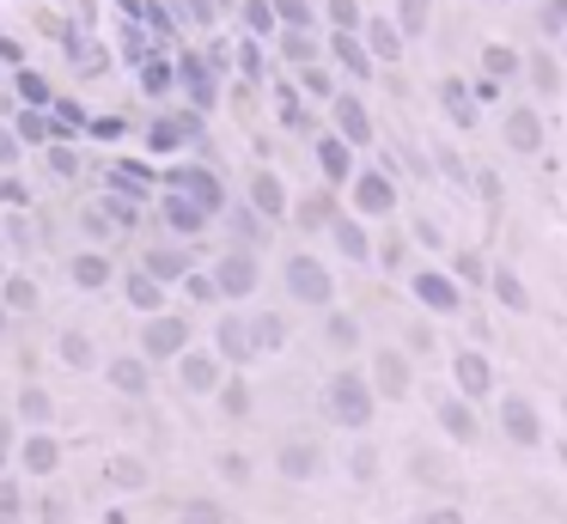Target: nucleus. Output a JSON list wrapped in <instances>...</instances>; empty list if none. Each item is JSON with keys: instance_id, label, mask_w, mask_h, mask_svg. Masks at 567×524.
Returning <instances> with one entry per match:
<instances>
[{"instance_id": "1", "label": "nucleus", "mask_w": 567, "mask_h": 524, "mask_svg": "<svg viewBox=\"0 0 567 524\" xmlns=\"http://www.w3.org/2000/svg\"><path fill=\"white\" fill-rule=\"evenodd\" d=\"M379 384H372V372H355V367H342V372H330V384H324V415L336 421L342 433H367L372 421H379Z\"/></svg>"}, {"instance_id": "2", "label": "nucleus", "mask_w": 567, "mask_h": 524, "mask_svg": "<svg viewBox=\"0 0 567 524\" xmlns=\"http://www.w3.org/2000/svg\"><path fill=\"white\" fill-rule=\"evenodd\" d=\"M281 281H287V299H299L305 312H330L336 305V275L317 256H305V250H293L281 262Z\"/></svg>"}, {"instance_id": "3", "label": "nucleus", "mask_w": 567, "mask_h": 524, "mask_svg": "<svg viewBox=\"0 0 567 524\" xmlns=\"http://www.w3.org/2000/svg\"><path fill=\"white\" fill-rule=\"evenodd\" d=\"M410 299L422 305L427 317H458L464 312V281L446 275V269H434V262H422V269H410Z\"/></svg>"}, {"instance_id": "4", "label": "nucleus", "mask_w": 567, "mask_h": 524, "mask_svg": "<svg viewBox=\"0 0 567 524\" xmlns=\"http://www.w3.org/2000/svg\"><path fill=\"white\" fill-rule=\"evenodd\" d=\"M348 196H355V214H360V220H391V214H396V177H391V165L355 171Z\"/></svg>"}, {"instance_id": "5", "label": "nucleus", "mask_w": 567, "mask_h": 524, "mask_svg": "<svg viewBox=\"0 0 567 524\" xmlns=\"http://www.w3.org/2000/svg\"><path fill=\"white\" fill-rule=\"evenodd\" d=\"M501 433H506V446H519V451H543V439H549L537 403L519 391H501Z\"/></svg>"}, {"instance_id": "6", "label": "nucleus", "mask_w": 567, "mask_h": 524, "mask_svg": "<svg viewBox=\"0 0 567 524\" xmlns=\"http://www.w3.org/2000/svg\"><path fill=\"white\" fill-rule=\"evenodd\" d=\"M451 384H458L470 403H489V396H501V379H494V360L482 354V348H458L451 354Z\"/></svg>"}, {"instance_id": "7", "label": "nucleus", "mask_w": 567, "mask_h": 524, "mask_svg": "<svg viewBox=\"0 0 567 524\" xmlns=\"http://www.w3.org/2000/svg\"><path fill=\"white\" fill-rule=\"evenodd\" d=\"M501 141L513 146L519 159H537L543 146H549V122H543V110L537 105H513L501 117Z\"/></svg>"}, {"instance_id": "8", "label": "nucleus", "mask_w": 567, "mask_h": 524, "mask_svg": "<svg viewBox=\"0 0 567 524\" xmlns=\"http://www.w3.org/2000/svg\"><path fill=\"white\" fill-rule=\"evenodd\" d=\"M434 421H439V433H446L451 446H464V451L482 439V415H476V403H470L464 391H446V396H439V403H434Z\"/></svg>"}, {"instance_id": "9", "label": "nucleus", "mask_w": 567, "mask_h": 524, "mask_svg": "<svg viewBox=\"0 0 567 524\" xmlns=\"http://www.w3.org/2000/svg\"><path fill=\"white\" fill-rule=\"evenodd\" d=\"M372 384H379L384 403H403V396L415 391V367H410V354H403V348H379V354H372Z\"/></svg>"}, {"instance_id": "10", "label": "nucleus", "mask_w": 567, "mask_h": 524, "mask_svg": "<svg viewBox=\"0 0 567 524\" xmlns=\"http://www.w3.org/2000/svg\"><path fill=\"white\" fill-rule=\"evenodd\" d=\"M214 281H220L226 299H251V293H257V250H251V244L226 250L220 269H214Z\"/></svg>"}, {"instance_id": "11", "label": "nucleus", "mask_w": 567, "mask_h": 524, "mask_svg": "<svg viewBox=\"0 0 567 524\" xmlns=\"http://www.w3.org/2000/svg\"><path fill=\"white\" fill-rule=\"evenodd\" d=\"M275 470L287 476V482H317V476H324V446H317V439H281Z\"/></svg>"}, {"instance_id": "12", "label": "nucleus", "mask_w": 567, "mask_h": 524, "mask_svg": "<svg viewBox=\"0 0 567 524\" xmlns=\"http://www.w3.org/2000/svg\"><path fill=\"white\" fill-rule=\"evenodd\" d=\"M317 171H324V184L330 189H348L355 184V141H342V134H317Z\"/></svg>"}, {"instance_id": "13", "label": "nucleus", "mask_w": 567, "mask_h": 524, "mask_svg": "<svg viewBox=\"0 0 567 524\" xmlns=\"http://www.w3.org/2000/svg\"><path fill=\"white\" fill-rule=\"evenodd\" d=\"M330 129L355 146H372V110L360 105V92H336L330 98Z\"/></svg>"}, {"instance_id": "14", "label": "nucleus", "mask_w": 567, "mask_h": 524, "mask_svg": "<svg viewBox=\"0 0 567 524\" xmlns=\"http://www.w3.org/2000/svg\"><path fill=\"white\" fill-rule=\"evenodd\" d=\"M439 110H446L451 129H464V134L482 122V98H476V86H464V79H439Z\"/></svg>"}, {"instance_id": "15", "label": "nucleus", "mask_w": 567, "mask_h": 524, "mask_svg": "<svg viewBox=\"0 0 567 524\" xmlns=\"http://www.w3.org/2000/svg\"><path fill=\"white\" fill-rule=\"evenodd\" d=\"M489 293H494V305L513 312V317L531 312V287H525V275H519L513 262H494V269H489Z\"/></svg>"}, {"instance_id": "16", "label": "nucleus", "mask_w": 567, "mask_h": 524, "mask_svg": "<svg viewBox=\"0 0 567 524\" xmlns=\"http://www.w3.org/2000/svg\"><path fill=\"white\" fill-rule=\"evenodd\" d=\"M330 244L342 250L348 262H379V244L367 238V220H360V214H336V226H330Z\"/></svg>"}, {"instance_id": "17", "label": "nucleus", "mask_w": 567, "mask_h": 524, "mask_svg": "<svg viewBox=\"0 0 567 524\" xmlns=\"http://www.w3.org/2000/svg\"><path fill=\"white\" fill-rule=\"evenodd\" d=\"M330 55H336V67H342V74H355V79H372V67H379V55L367 50V37H360V31H330Z\"/></svg>"}, {"instance_id": "18", "label": "nucleus", "mask_w": 567, "mask_h": 524, "mask_svg": "<svg viewBox=\"0 0 567 524\" xmlns=\"http://www.w3.org/2000/svg\"><path fill=\"white\" fill-rule=\"evenodd\" d=\"M220 360H232V367H251L257 360V336H251V324L244 317H220Z\"/></svg>"}, {"instance_id": "19", "label": "nucleus", "mask_w": 567, "mask_h": 524, "mask_svg": "<svg viewBox=\"0 0 567 524\" xmlns=\"http://www.w3.org/2000/svg\"><path fill=\"white\" fill-rule=\"evenodd\" d=\"M184 341H189V324H184V317H153V324H146V354H153V360L184 354Z\"/></svg>"}, {"instance_id": "20", "label": "nucleus", "mask_w": 567, "mask_h": 524, "mask_svg": "<svg viewBox=\"0 0 567 524\" xmlns=\"http://www.w3.org/2000/svg\"><path fill=\"white\" fill-rule=\"evenodd\" d=\"M360 37H367V50L379 55V67L384 62H403V25H396V19H367V25H360Z\"/></svg>"}, {"instance_id": "21", "label": "nucleus", "mask_w": 567, "mask_h": 524, "mask_svg": "<svg viewBox=\"0 0 567 524\" xmlns=\"http://www.w3.org/2000/svg\"><path fill=\"white\" fill-rule=\"evenodd\" d=\"M251 208L263 214V220H287V189H281L275 171H257L251 177Z\"/></svg>"}, {"instance_id": "22", "label": "nucleus", "mask_w": 567, "mask_h": 524, "mask_svg": "<svg viewBox=\"0 0 567 524\" xmlns=\"http://www.w3.org/2000/svg\"><path fill=\"white\" fill-rule=\"evenodd\" d=\"M324 336H330L336 354H355L360 341H367V329H360L355 312H336V305H330V312H324Z\"/></svg>"}, {"instance_id": "23", "label": "nucleus", "mask_w": 567, "mask_h": 524, "mask_svg": "<svg viewBox=\"0 0 567 524\" xmlns=\"http://www.w3.org/2000/svg\"><path fill=\"white\" fill-rule=\"evenodd\" d=\"M482 74L513 86V79H525V55H519L513 43H489V50H482Z\"/></svg>"}, {"instance_id": "24", "label": "nucleus", "mask_w": 567, "mask_h": 524, "mask_svg": "<svg viewBox=\"0 0 567 524\" xmlns=\"http://www.w3.org/2000/svg\"><path fill=\"white\" fill-rule=\"evenodd\" d=\"M525 86H531L537 98H555V92H561V67H555L549 50H531V55H525Z\"/></svg>"}, {"instance_id": "25", "label": "nucleus", "mask_w": 567, "mask_h": 524, "mask_svg": "<svg viewBox=\"0 0 567 524\" xmlns=\"http://www.w3.org/2000/svg\"><path fill=\"white\" fill-rule=\"evenodd\" d=\"M184 391H196V396L220 391V360L214 354H184Z\"/></svg>"}, {"instance_id": "26", "label": "nucleus", "mask_w": 567, "mask_h": 524, "mask_svg": "<svg viewBox=\"0 0 567 524\" xmlns=\"http://www.w3.org/2000/svg\"><path fill=\"white\" fill-rule=\"evenodd\" d=\"M336 214H342V208H336V189H330V184L317 189V196H305V201H299V220L312 226V232H330Z\"/></svg>"}, {"instance_id": "27", "label": "nucleus", "mask_w": 567, "mask_h": 524, "mask_svg": "<svg viewBox=\"0 0 567 524\" xmlns=\"http://www.w3.org/2000/svg\"><path fill=\"white\" fill-rule=\"evenodd\" d=\"M251 336H257V354H275L281 341H287V324H281L275 312H257L251 317Z\"/></svg>"}, {"instance_id": "28", "label": "nucleus", "mask_w": 567, "mask_h": 524, "mask_svg": "<svg viewBox=\"0 0 567 524\" xmlns=\"http://www.w3.org/2000/svg\"><path fill=\"white\" fill-rule=\"evenodd\" d=\"M396 25H403V37H422L427 19H434V0H396Z\"/></svg>"}, {"instance_id": "29", "label": "nucleus", "mask_w": 567, "mask_h": 524, "mask_svg": "<svg viewBox=\"0 0 567 524\" xmlns=\"http://www.w3.org/2000/svg\"><path fill=\"white\" fill-rule=\"evenodd\" d=\"M184 269H189L184 250H153V256H146V275H159V281H177Z\"/></svg>"}, {"instance_id": "30", "label": "nucleus", "mask_w": 567, "mask_h": 524, "mask_svg": "<svg viewBox=\"0 0 567 524\" xmlns=\"http://www.w3.org/2000/svg\"><path fill=\"white\" fill-rule=\"evenodd\" d=\"M451 275H458L464 287H476V281H482V287H489V262L476 256V250H458V256H451Z\"/></svg>"}, {"instance_id": "31", "label": "nucleus", "mask_w": 567, "mask_h": 524, "mask_svg": "<svg viewBox=\"0 0 567 524\" xmlns=\"http://www.w3.org/2000/svg\"><path fill=\"white\" fill-rule=\"evenodd\" d=\"M299 86H305V92H312V98H324V105H330V98L342 92V86H336V74H330V67H299Z\"/></svg>"}, {"instance_id": "32", "label": "nucleus", "mask_w": 567, "mask_h": 524, "mask_svg": "<svg viewBox=\"0 0 567 524\" xmlns=\"http://www.w3.org/2000/svg\"><path fill=\"white\" fill-rule=\"evenodd\" d=\"M434 165H439V177H451V184H458V189H464V184H476V171L464 165V159L451 153V146H439V153H434Z\"/></svg>"}, {"instance_id": "33", "label": "nucleus", "mask_w": 567, "mask_h": 524, "mask_svg": "<svg viewBox=\"0 0 567 524\" xmlns=\"http://www.w3.org/2000/svg\"><path fill=\"white\" fill-rule=\"evenodd\" d=\"M348 476H355V482H372V476H379V451H372L367 439H360V446L348 451Z\"/></svg>"}, {"instance_id": "34", "label": "nucleus", "mask_w": 567, "mask_h": 524, "mask_svg": "<svg viewBox=\"0 0 567 524\" xmlns=\"http://www.w3.org/2000/svg\"><path fill=\"white\" fill-rule=\"evenodd\" d=\"M172 226L177 232H201V226H208V208H201V201H172Z\"/></svg>"}, {"instance_id": "35", "label": "nucleus", "mask_w": 567, "mask_h": 524, "mask_svg": "<svg viewBox=\"0 0 567 524\" xmlns=\"http://www.w3.org/2000/svg\"><path fill=\"white\" fill-rule=\"evenodd\" d=\"M110 379H117V391H134V396L146 391V367H141V360H117V367H110Z\"/></svg>"}, {"instance_id": "36", "label": "nucleus", "mask_w": 567, "mask_h": 524, "mask_svg": "<svg viewBox=\"0 0 567 524\" xmlns=\"http://www.w3.org/2000/svg\"><path fill=\"white\" fill-rule=\"evenodd\" d=\"M330 25H336V31H360V25H367L360 0H330Z\"/></svg>"}, {"instance_id": "37", "label": "nucleus", "mask_w": 567, "mask_h": 524, "mask_svg": "<svg viewBox=\"0 0 567 524\" xmlns=\"http://www.w3.org/2000/svg\"><path fill=\"white\" fill-rule=\"evenodd\" d=\"M275 0H244V25H251V31H275Z\"/></svg>"}, {"instance_id": "38", "label": "nucleus", "mask_w": 567, "mask_h": 524, "mask_svg": "<svg viewBox=\"0 0 567 524\" xmlns=\"http://www.w3.org/2000/svg\"><path fill=\"white\" fill-rule=\"evenodd\" d=\"M537 19H543V31H549V37H561V31H567V0H543Z\"/></svg>"}, {"instance_id": "39", "label": "nucleus", "mask_w": 567, "mask_h": 524, "mask_svg": "<svg viewBox=\"0 0 567 524\" xmlns=\"http://www.w3.org/2000/svg\"><path fill=\"white\" fill-rule=\"evenodd\" d=\"M105 275H110L105 256H79V262H74V281H79V287H98Z\"/></svg>"}, {"instance_id": "40", "label": "nucleus", "mask_w": 567, "mask_h": 524, "mask_svg": "<svg viewBox=\"0 0 567 524\" xmlns=\"http://www.w3.org/2000/svg\"><path fill=\"white\" fill-rule=\"evenodd\" d=\"M220 403H226V415H251V391H244V384H220Z\"/></svg>"}, {"instance_id": "41", "label": "nucleus", "mask_w": 567, "mask_h": 524, "mask_svg": "<svg viewBox=\"0 0 567 524\" xmlns=\"http://www.w3.org/2000/svg\"><path fill=\"white\" fill-rule=\"evenodd\" d=\"M129 299L153 312V305H159V275H134V281H129Z\"/></svg>"}, {"instance_id": "42", "label": "nucleus", "mask_w": 567, "mask_h": 524, "mask_svg": "<svg viewBox=\"0 0 567 524\" xmlns=\"http://www.w3.org/2000/svg\"><path fill=\"white\" fill-rule=\"evenodd\" d=\"M184 524H226V512L214 506V500H189V506H184Z\"/></svg>"}, {"instance_id": "43", "label": "nucleus", "mask_w": 567, "mask_h": 524, "mask_svg": "<svg viewBox=\"0 0 567 524\" xmlns=\"http://www.w3.org/2000/svg\"><path fill=\"white\" fill-rule=\"evenodd\" d=\"M275 13L287 19V25H312V0H275Z\"/></svg>"}, {"instance_id": "44", "label": "nucleus", "mask_w": 567, "mask_h": 524, "mask_svg": "<svg viewBox=\"0 0 567 524\" xmlns=\"http://www.w3.org/2000/svg\"><path fill=\"white\" fill-rule=\"evenodd\" d=\"M25 463H31V470H55V446H50V439H31Z\"/></svg>"}, {"instance_id": "45", "label": "nucleus", "mask_w": 567, "mask_h": 524, "mask_svg": "<svg viewBox=\"0 0 567 524\" xmlns=\"http://www.w3.org/2000/svg\"><path fill=\"white\" fill-rule=\"evenodd\" d=\"M281 117H287V129H312V117L299 110V92H281Z\"/></svg>"}, {"instance_id": "46", "label": "nucleus", "mask_w": 567, "mask_h": 524, "mask_svg": "<svg viewBox=\"0 0 567 524\" xmlns=\"http://www.w3.org/2000/svg\"><path fill=\"white\" fill-rule=\"evenodd\" d=\"M415 524H470V518H464V506H427Z\"/></svg>"}, {"instance_id": "47", "label": "nucleus", "mask_w": 567, "mask_h": 524, "mask_svg": "<svg viewBox=\"0 0 567 524\" xmlns=\"http://www.w3.org/2000/svg\"><path fill=\"white\" fill-rule=\"evenodd\" d=\"M379 269H391V275L403 269V238H384L379 244Z\"/></svg>"}, {"instance_id": "48", "label": "nucleus", "mask_w": 567, "mask_h": 524, "mask_svg": "<svg viewBox=\"0 0 567 524\" xmlns=\"http://www.w3.org/2000/svg\"><path fill=\"white\" fill-rule=\"evenodd\" d=\"M476 196L494 208V201H501V177H494V171H476Z\"/></svg>"}, {"instance_id": "49", "label": "nucleus", "mask_w": 567, "mask_h": 524, "mask_svg": "<svg viewBox=\"0 0 567 524\" xmlns=\"http://www.w3.org/2000/svg\"><path fill=\"white\" fill-rule=\"evenodd\" d=\"M415 238H422L427 250H446V232H439L434 220H415Z\"/></svg>"}, {"instance_id": "50", "label": "nucleus", "mask_w": 567, "mask_h": 524, "mask_svg": "<svg viewBox=\"0 0 567 524\" xmlns=\"http://www.w3.org/2000/svg\"><path fill=\"white\" fill-rule=\"evenodd\" d=\"M220 470H226V482H244V476H251V463L238 458V451H226V458H220Z\"/></svg>"}, {"instance_id": "51", "label": "nucleus", "mask_w": 567, "mask_h": 524, "mask_svg": "<svg viewBox=\"0 0 567 524\" xmlns=\"http://www.w3.org/2000/svg\"><path fill=\"white\" fill-rule=\"evenodd\" d=\"M62 354L74 360V367H86V360H92V348H86V341H79V336H67V341H62Z\"/></svg>"}, {"instance_id": "52", "label": "nucleus", "mask_w": 567, "mask_h": 524, "mask_svg": "<svg viewBox=\"0 0 567 524\" xmlns=\"http://www.w3.org/2000/svg\"><path fill=\"white\" fill-rule=\"evenodd\" d=\"M476 98H482V105H494V98H501V79L482 74V79H476Z\"/></svg>"}, {"instance_id": "53", "label": "nucleus", "mask_w": 567, "mask_h": 524, "mask_svg": "<svg viewBox=\"0 0 567 524\" xmlns=\"http://www.w3.org/2000/svg\"><path fill=\"white\" fill-rule=\"evenodd\" d=\"M287 55H293V62L305 67V62H312V43H305V37H287Z\"/></svg>"}]
</instances>
